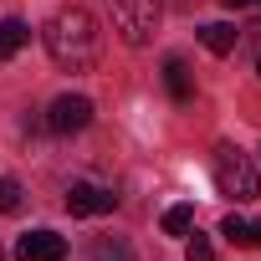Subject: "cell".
Segmentation results:
<instances>
[{"label":"cell","instance_id":"obj_1","mask_svg":"<svg viewBox=\"0 0 261 261\" xmlns=\"http://www.w3.org/2000/svg\"><path fill=\"white\" fill-rule=\"evenodd\" d=\"M97 21L87 16V11H57L51 16V26H46V51H51V62L57 67H67V72H87V67H97Z\"/></svg>","mask_w":261,"mask_h":261},{"label":"cell","instance_id":"obj_2","mask_svg":"<svg viewBox=\"0 0 261 261\" xmlns=\"http://www.w3.org/2000/svg\"><path fill=\"white\" fill-rule=\"evenodd\" d=\"M215 190L225 195V200H256V190H261V174H256V164L241 154V149H230V144H220L215 149Z\"/></svg>","mask_w":261,"mask_h":261},{"label":"cell","instance_id":"obj_3","mask_svg":"<svg viewBox=\"0 0 261 261\" xmlns=\"http://www.w3.org/2000/svg\"><path fill=\"white\" fill-rule=\"evenodd\" d=\"M113 26L123 31L128 46H144L149 31L159 26V0H113Z\"/></svg>","mask_w":261,"mask_h":261},{"label":"cell","instance_id":"obj_4","mask_svg":"<svg viewBox=\"0 0 261 261\" xmlns=\"http://www.w3.org/2000/svg\"><path fill=\"white\" fill-rule=\"evenodd\" d=\"M87 123H92V97H82V92H62V97L46 108V128H51V134H62V139L82 134Z\"/></svg>","mask_w":261,"mask_h":261},{"label":"cell","instance_id":"obj_5","mask_svg":"<svg viewBox=\"0 0 261 261\" xmlns=\"http://www.w3.org/2000/svg\"><path fill=\"white\" fill-rule=\"evenodd\" d=\"M16 261H67V236H57V230H26L16 241Z\"/></svg>","mask_w":261,"mask_h":261},{"label":"cell","instance_id":"obj_6","mask_svg":"<svg viewBox=\"0 0 261 261\" xmlns=\"http://www.w3.org/2000/svg\"><path fill=\"white\" fill-rule=\"evenodd\" d=\"M113 205H118V195L102 190V185H87V179H82V185L67 190V210H72V215H108Z\"/></svg>","mask_w":261,"mask_h":261},{"label":"cell","instance_id":"obj_7","mask_svg":"<svg viewBox=\"0 0 261 261\" xmlns=\"http://www.w3.org/2000/svg\"><path fill=\"white\" fill-rule=\"evenodd\" d=\"M236 41H241V31H236V26H225V21L200 26V46H205V51H215V57H230V51H236Z\"/></svg>","mask_w":261,"mask_h":261},{"label":"cell","instance_id":"obj_8","mask_svg":"<svg viewBox=\"0 0 261 261\" xmlns=\"http://www.w3.org/2000/svg\"><path fill=\"white\" fill-rule=\"evenodd\" d=\"M164 87H169L174 102H190L195 97V77H190V67L179 57H164Z\"/></svg>","mask_w":261,"mask_h":261},{"label":"cell","instance_id":"obj_9","mask_svg":"<svg viewBox=\"0 0 261 261\" xmlns=\"http://www.w3.org/2000/svg\"><path fill=\"white\" fill-rule=\"evenodd\" d=\"M26 41H31V26H26L21 16H6V21H0V62H11Z\"/></svg>","mask_w":261,"mask_h":261},{"label":"cell","instance_id":"obj_10","mask_svg":"<svg viewBox=\"0 0 261 261\" xmlns=\"http://www.w3.org/2000/svg\"><path fill=\"white\" fill-rule=\"evenodd\" d=\"M159 225H164V236H190L195 230V205H169Z\"/></svg>","mask_w":261,"mask_h":261},{"label":"cell","instance_id":"obj_11","mask_svg":"<svg viewBox=\"0 0 261 261\" xmlns=\"http://www.w3.org/2000/svg\"><path fill=\"white\" fill-rule=\"evenodd\" d=\"M21 205H26V195H21V179L0 174V215H16Z\"/></svg>","mask_w":261,"mask_h":261},{"label":"cell","instance_id":"obj_12","mask_svg":"<svg viewBox=\"0 0 261 261\" xmlns=\"http://www.w3.org/2000/svg\"><path fill=\"white\" fill-rule=\"evenodd\" d=\"M220 236H225L230 246H251V220H241V215H225V220H220Z\"/></svg>","mask_w":261,"mask_h":261},{"label":"cell","instance_id":"obj_13","mask_svg":"<svg viewBox=\"0 0 261 261\" xmlns=\"http://www.w3.org/2000/svg\"><path fill=\"white\" fill-rule=\"evenodd\" d=\"M185 261H215V246H210V236H195V241L185 246Z\"/></svg>","mask_w":261,"mask_h":261},{"label":"cell","instance_id":"obj_14","mask_svg":"<svg viewBox=\"0 0 261 261\" xmlns=\"http://www.w3.org/2000/svg\"><path fill=\"white\" fill-rule=\"evenodd\" d=\"M92 261H128V256H123V251H113V246H97V251H92Z\"/></svg>","mask_w":261,"mask_h":261},{"label":"cell","instance_id":"obj_15","mask_svg":"<svg viewBox=\"0 0 261 261\" xmlns=\"http://www.w3.org/2000/svg\"><path fill=\"white\" fill-rule=\"evenodd\" d=\"M251 246H256V251H261V220H256V225H251Z\"/></svg>","mask_w":261,"mask_h":261},{"label":"cell","instance_id":"obj_16","mask_svg":"<svg viewBox=\"0 0 261 261\" xmlns=\"http://www.w3.org/2000/svg\"><path fill=\"white\" fill-rule=\"evenodd\" d=\"M220 6H230V11H241V6H251V0H220Z\"/></svg>","mask_w":261,"mask_h":261},{"label":"cell","instance_id":"obj_17","mask_svg":"<svg viewBox=\"0 0 261 261\" xmlns=\"http://www.w3.org/2000/svg\"><path fill=\"white\" fill-rule=\"evenodd\" d=\"M256 72H261V57H256Z\"/></svg>","mask_w":261,"mask_h":261}]
</instances>
